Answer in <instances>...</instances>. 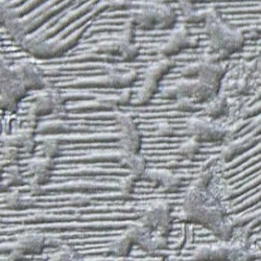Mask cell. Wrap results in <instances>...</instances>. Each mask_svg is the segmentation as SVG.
I'll use <instances>...</instances> for the list:
<instances>
[{
    "label": "cell",
    "instance_id": "1",
    "mask_svg": "<svg viewBox=\"0 0 261 261\" xmlns=\"http://www.w3.org/2000/svg\"><path fill=\"white\" fill-rule=\"evenodd\" d=\"M227 214L226 202L216 200L207 189L190 185L186 190L182 204L184 219L203 225L223 242L230 241L233 235V224Z\"/></svg>",
    "mask_w": 261,
    "mask_h": 261
},
{
    "label": "cell",
    "instance_id": "2",
    "mask_svg": "<svg viewBox=\"0 0 261 261\" xmlns=\"http://www.w3.org/2000/svg\"><path fill=\"white\" fill-rule=\"evenodd\" d=\"M140 222L149 230L168 236L172 228L171 207L166 201L151 203L143 211Z\"/></svg>",
    "mask_w": 261,
    "mask_h": 261
},
{
    "label": "cell",
    "instance_id": "3",
    "mask_svg": "<svg viewBox=\"0 0 261 261\" xmlns=\"http://www.w3.org/2000/svg\"><path fill=\"white\" fill-rule=\"evenodd\" d=\"M27 88L19 77L5 63L2 64V107L6 110H14L20 99L27 93Z\"/></svg>",
    "mask_w": 261,
    "mask_h": 261
},
{
    "label": "cell",
    "instance_id": "4",
    "mask_svg": "<svg viewBox=\"0 0 261 261\" xmlns=\"http://www.w3.org/2000/svg\"><path fill=\"white\" fill-rule=\"evenodd\" d=\"M115 120L120 129L119 144L121 149L128 151V153L139 154L141 135L133 118L127 114H117L115 116Z\"/></svg>",
    "mask_w": 261,
    "mask_h": 261
},
{
    "label": "cell",
    "instance_id": "5",
    "mask_svg": "<svg viewBox=\"0 0 261 261\" xmlns=\"http://www.w3.org/2000/svg\"><path fill=\"white\" fill-rule=\"evenodd\" d=\"M186 130L190 137L200 142L220 141L227 136L225 128L214 125L202 118H190L186 123Z\"/></svg>",
    "mask_w": 261,
    "mask_h": 261
},
{
    "label": "cell",
    "instance_id": "6",
    "mask_svg": "<svg viewBox=\"0 0 261 261\" xmlns=\"http://www.w3.org/2000/svg\"><path fill=\"white\" fill-rule=\"evenodd\" d=\"M62 107L63 97L56 89L48 87L36 97L29 111L39 117L60 112L62 110Z\"/></svg>",
    "mask_w": 261,
    "mask_h": 261
},
{
    "label": "cell",
    "instance_id": "7",
    "mask_svg": "<svg viewBox=\"0 0 261 261\" xmlns=\"http://www.w3.org/2000/svg\"><path fill=\"white\" fill-rule=\"evenodd\" d=\"M47 236L41 233L29 232L20 235L16 241L12 244L3 245L2 250L5 249V252H11L12 250H20L25 255L27 254H38L41 253L46 247Z\"/></svg>",
    "mask_w": 261,
    "mask_h": 261
},
{
    "label": "cell",
    "instance_id": "8",
    "mask_svg": "<svg viewBox=\"0 0 261 261\" xmlns=\"http://www.w3.org/2000/svg\"><path fill=\"white\" fill-rule=\"evenodd\" d=\"M14 71L27 90H44L48 88L47 81L42 71L33 64H19L14 68Z\"/></svg>",
    "mask_w": 261,
    "mask_h": 261
},
{
    "label": "cell",
    "instance_id": "9",
    "mask_svg": "<svg viewBox=\"0 0 261 261\" xmlns=\"http://www.w3.org/2000/svg\"><path fill=\"white\" fill-rule=\"evenodd\" d=\"M232 255V244L230 241H221L217 244L201 246L193 252L192 259L194 261H208V260H230Z\"/></svg>",
    "mask_w": 261,
    "mask_h": 261
},
{
    "label": "cell",
    "instance_id": "10",
    "mask_svg": "<svg viewBox=\"0 0 261 261\" xmlns=\"http://www.w3.org/2000/svg\"><path fill=\"white\" fill-rule=\"evenodd\" d=\"M192 41L193 39L189 37L185 27L178 28L170 34L168 40L159 48V54L166 58L177 55L181 49L193 44Z\"/></svg>",
    "mask_w": 261,
    "mask_h": 261
},
{
    "label": "cell",
    "instance_id": "11",
    "mask_svg": "<svg viewBox=\"0 0 261 261\" xmlns=\"http://www.w3.org/2000/svg\"><path fill=\"white\" fill-rule=\"evenodd\" d=\"M144 176L148 181L157 183L164 192H176L182 185L180 177L167 169H147Z\"/></svg>",
    "mask_w": 261,
    "mask_h": 261
},
{
    "label": "cell",
    "instance_id": "12",
    "mask_svg": "<svg viewBox=\"0 0 261 261\" xmlns=\"http://www.w3.org/2000/svg\"><path fill=\"white\" fill-rule=\"evenodd\" d=\"M54 165L55 161L53 159L43 156L31 159L28 163V169L33 175L31 180L41 186H44L49 180Z\"/></svg>",
    "mask_w": 261,
    "mask_h": 261
},
{
    "label": "cell",
    "instance_id": "13",
    "mask_svg": "<svg viewBox=\"0 0 261 261\" xmlns=\"http://www.w3.org/2000/svg\"><path fill=\"white\" fill-rule=\"evenodd\" d=\"M117 161L121 166L128 168L130 171L129 173L130 175H133L136 178V180L143 177L147 170L146 161L139 154L128 153V151L120 149V151L118 153Z\"/></svg>",
    "mask_w": 261,
    "mask_h": 261
},
{
    "label": "cell",
    "instance_id": "14",
    "mask_svg": "<svg viewBox=\"0 0 261 261\" xmlns=\"http://www.w3.org/2000/svg\"><path fill=\"white\" fill-rule=\"evenodd\" d=\"M2 18L10 35L15 39L16 42L19 43V44H22L23 41L27 39L25 27L21 23V21L18 19L15 13L11 9L7 7L4 8L3 6Z\"/></svg>",
    "mask_w": 261,
    "mask_h": 261
},
{
    "label": "cell",
    "instance_id": "15",
    "mask_svg": "<svg viewBox=\"0 0 261 261\" xmlns=\"http://www.w3.org/2000/svg\"><path fill=\"white\" fill-rule=\"evenodd\" d=\"M36 200L33 195H24L18 190H14L6 195L5 204L8 208L14 210L28 209L35 204Z\"/></svg>",
    "mask_w": 261,
    "mask_h": 261
},
{
    "label": "cell",
    "instance_id": "16",
    "mask_svg": "<svg viewBox=\"0 0 261 261\" xmlns=\"http://www.w3.org/2000/svg\"><path fill=\"white\" fill-rule=\"evenodd\" d=\"M173 65H175V63L168 59L159 61L156 64L150 65V66L145 70L144 80H149L158 83L161 80V77L169 71V69Z\"/></svg>",
    "mask_w": 261,
    "mask_h": 261
},
{
    "label": "cell",
    "instance_id": "17",
    "mask_svg": "<svg viewBox=\"0 0 261 261\" xmlns=\"http://www.w3.org/2000/svg\"><path fill=\"white\" fill-rule=\"evenodd\" d=\"M155 7H156V11H157L158 28L168 29L175 24L176 13L169 6L160 4V3H155Z\"/></svg>",
    "mask_w": 261,
    "mask_h": 261
},
{
    "label": "cell",
    "instance_id": "18",
    "mask_svg": "<svg viewBox=\"0 0 261 261\" xmlns=\"http://www.w3.org/2000/svg\"><path fill=\"white\" fill-rule=\"evenodd\" d=\"M133 245L134 243L132 242V239H130L125 233H123L121 236L114 239V241L109 245V250L118 258H124L129 254Z\"/></svg>",
    "mask_w": 261,
    "mask_h": 261
},
{
    "label": "cell",
    "instance_id": "19",
    "mask_svg": "<svg viewBox=\"0 0 261 261\" xmlns=\"http://www.w3.org/2000/svg\"><path fill=\"white\" fill-rule=\"evenodd\" d=\"M158 88V83L149 80H143V83L138 90L136 96L133 98V103L136 106H141L149 101V99L153 97L154 93Z\"/></svg>",
    "mask_w": 261,
    "mask_h": 261
},
{
    "label": "cell",
    "instance_id": "20",
    "mask_svg": "<svg viewBox=\"0 0 261 261\" xmlns=\"http://www.w3.org/2000/svg\"><path fill=\"white\" fill-rule=\"evenodd\" d=\"M24 183L25 181L21 169L17 165H12L9 167L2 183V191H7L14 186H22Z\"/></svg>",
    "mask_w": 261,
    "mask_h": 261
},
{
    "label": "cell",
    "instance_id": "21",
    "mask_svg": "<svg viewBox=\"0 0 261 261\" xmlns=\"http://www.w3.org/2000/svg\"><path fill=\"white\" fill-rule=\"evenodd\" d=\"M227 107L228 103L224 97H215L208 102L205 111L208 117L215 119L221 117L226 112Z\"/></svg>",
    "mask_w": 261,
    "mask_h": 261
},
{
    "label": "cell",
    "instance_id": "22",
    "mask_svg": "<svg viewBox=\"0 0 261 261\" xmlns=\"http://www.w3.org/2000/svg\"><path fill=\"white\" fill-rule=\"evenodd\" d=\"M201 142L192 137H189L179 147V154L186 159H192L199 153Z\"/></svg>",
    "mask_w": 261,
    "mask_h": 261
},
{
    "label": "cell",
    "instance_id": "23",
    "mask_svg": "<svg viewBox=\"0 0 261 261\" xmlns=\"http://www.w3.org/2000/svg\"><path fill=\"white\" fill-rule=\"evenodd\" d=\"M60 151V141L56 138H48L43 142L41 146V153L43 157L48 159H55Z\"/></svg>",
    "mask_w": 261,
    "mask_h": 261
},
{
    "label": "cell",
    "instance_id": "24",
    "mask_svg": "<svg viewBox=\"0 0 261 261\" xmlns=\"http://www.w3.org/2000/svg\"><path fill=\"white\" fill-rule=\"evenodd\" d=\"M136 178L133 175H127L123 177L119 184V192L122 199H128L134 190V184H135Z\"/></svg>",
    "mask_w": 261,
    "mask_h": 261
},
{
    "label": "cell",
    "instance_id": "25",
    "mask_svg": "<svg viewBox=\"0 0 261 261\" xmlns=\"http://www.w3.org/2000/svg\"><path fill=\"white\" fill-rule=\"evenodd\" d=\"M202 67H203V61L190 64V65H188V66H185L182 69L181 74L187 79H194V77L199 79Z\"/></svg>",
    "mask_w": 261,
    "mask_h": 261
},
{
    "label": "cell",
    "instance_id": "26",
    "mask_svg": "<svg viewBox=\"0 0 261 261\" xmlns=\"http://www.w3.org/2000/svg\"><path fill=\"white\" fill-rule=\"evenodd\" d=\"M19 158V148L12 146H5L3 149V163L6 162L7 165H14L13 163Z\"/></svg>",
    "mask_w": 261,
    "mask_h": 261
},
{
    "label": "cell",
    "instance_id": "27",
    "mask_svg": "<svg viewBox=\"0 0 261 261\" xmlns=\"http://www.w3.org/2000/svg\"><path fill=\"white\" fill-rule=\"evenodd\" d=\"M134 28L135 25L128 21V22L125 23L124 29L121 33V36L119 38V40L121 42H123L124 44H133L134 39H135V33H134Z\"/></svg>",
    "mask_w": 261,
    "mask_h": 261
},
{
    "label": "cell",
    "instance_id": "28",
    "mask_svg": "<svg viewBox=\"0 0 261 261\" xmlns=\"http://www.w3.org/2000/svg\"><path fill=\"white\" fill-rule=\"evenodd\" d=\"M138 54H139V48L136 45H134V43L133 44H124L123 43V46L119 56L125 61H132L136 59Z\"/></svg>",
    "mask_w": 261,
    "mask_h": 261
},
{
    "label": "cell",
    "instance_id": "29",
    "mask_svg": "<svg viewBox=\"0 0 261 261\" xmlns=\"http://www.w3.org/2000/svg\"><path fill=\"white\" fill-rule=\"evenodd\" d=\"M117 100H118V105L119 106H126L129 102H132V90L129 88H124L121 93L117 96Z\"/></svg>",
    "mask_w": 261,
    "mask_h": 261
},
{
    "label": "cell",
    "instance_id": "30",
    "mask_svg": "<svg viewBox=\"0 0 261 261\" xmlns=\"http://www.w3.org/2000/svg\"><path fill=\"white\" fill-rule=\"evenodd\" d=\"M195 101L191 98H180L177 101V108L181 111H190L194 107Z\"/></svg>",
    "mask_w": 261,
    "mask_h": 261
},
{
    "label": "cell",
    "instance_id": "31",
    "mask_svg": "<svg viewBox=\"0 0 261 261\" xmlns=\"http://www.w3.org/2000/svg\"><path fill=\"white\" fill-rule=\"evenodd\" d=\"M173 133V127L167 122H161L157 125V134L160 136H169Z\"/></svg>",
    "mask_w": 261,
    "mask_h": 261
},
{
    "label": "cell",
    "instance_id": "32",
    "mask_svg": "<svg viewBox=\"0 0 261 261\" xmlns=\"http://www.w3.org/2000/svg\"><path fill=\"white\" fill-rule=\"evenodd\" d=\"M25 256V254L20 250H12L9 255L2 259V261H19Z\"/></svg>",
    "mask_w": 261,
    "mask_h": 261
},
{
    "label": "cell",
    "instance_id": "33",
    "mask_svg": "<svg viewBox=\"0 0 261 261\" xmlns=\"http://www.w3.org/2000/svg\"><path fill=\"white\" fill-rule=\"evenodd\" d=\"M162 96L166 99H178L176 86L168 87V88L164 89V91L162 92Z\"/></svg>",
    "mask_w": 261,
    "mask_h": 261
},
{
    "label": "cell",
    "instance_id": "34",
    "mask_svg": "<svg viewBox=\"0 0 261 261\" xmlns=\"http://www.w3.org/2000/svg\"><path fill=\"white\" fill-rule=\"evenodd\" d=\"M65 244L64 241L61 238L57 237H47L46 238V247H53V248H61Z\"/></svg>",
    "mask_w": 261,
    "mask_h": 261
},
{
    "label": "cell",
    "instance_id": "35",
    "mask_svg": "<svg viewBox=\"0 0 261 261\" xmlns=\"http://www.w3.org/2000/svg\"><path fill=\"white\" fill-rule=\"evenodd\" d=\"M35 147H36L35 138H31V139L25 141V143L23 144V146H22V148H21V150H22L23 153H25V154H30V153H33Z\"/></svg>",
    "mask_w": 261,
    "mask_h": 261
},
{
    "label": "cell",
    "instance_id": "36",
    "mask_svg": "<svg viewBox=\"0 0 261 261\" xmlns=\"http://www.w3.org/2000/svg\"><path fill=\"white\" fill-rule=\"evenodd\" d=\"M47 261H62V255H61L60 251L58 250L56 253L51 254Z\"/></svg>",
    "mask_w": 261,
    "mask_h": 261
},
{
    "label": "cell",
    "instance_id": "37",
    "mask_svg": "<svg viewBox=\"0 0 261 261\" xmlns=\"http://www.w3.org/2000/svg\"><path fill=\"white\" fill-rule=\"evenodd\" d=\"M115 261H124L122 258H118V259H116Z\"/></svg>",
    "mask_w": 261,
    "mask_h": 261
}]
</instances>
